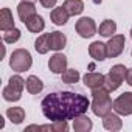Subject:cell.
<instances>
[{
  "mask_svg": "<svg viewBox=\"0 0 132 132\" xmlns=\"http://www.w3.org/2000/svg\"><path fill=\"white\" fill-rule=\"evenodd\" d=\"M0 28H2V31L14 28V17L10 8H2V11H0Z\"/></svg>",
  "mask_w": 132,
  "mask_h": 132,
  "instance_id": "2e32d148",
  "label": "cell"
},
{
  "mask_svg": "<svg viewBox=\"0 0 132 132\" xmlns=\"http://www.w3.org/2000/svg\"><path fill=\"white\" fill-rule=\"evenodd\" d=\"M50 17H51V22L54 25H65L67 20H69V17H70V14H69V11L65 10L64 6H59V8H54L51 11Z\"/></svg>",
  "mask_w": 132,
  "mask_h": 132,
  "instance_id": "5bb4252c",
  "label": "cell"
},
{
  "mask_svg": "<svg viewBox=\"0 0 132 132\" xmlns=\"http://www.w3.org/2000/svg\"><path fill=\"white\" fill-rule=\"evenodd\" d=\"M92 127H93L92 120L86 113L78 115V117L73 118V129H75V132H89V130H92Z\"/></svg>",
  "mask_w": 132,
  "mask_h": 132,
  "instance_id": "4fadbf2b",
  "label": "cell"
},
{
  "mask_svg": "<svg viewBox=\"0 0 132 132\" xmlns=\"http://www.w3.org/2000/svg\"><path fill=\"white\" fill-rule=\"evenodd\" d=\"M31 64H33V59H31V54L28 50L25 48H17L11 53V57H10V67L17 72V73H22V72H27L31 69Z\"/></svg>",
  "mask_w": 132,
  "mask_h": 132,
  "instance_id": "3957f363",
  "label": "cell"
},
{
  "mask_svg": "<svg viewBox=\"0 0 132 132\" xmlns=\"http://www.w3.org/2000/svg\"><path fill=\"white\" fill-rule=\"evenodd\" d=\"M48 44H50V50H54V51H59L65 47L67 44V37H65L64 33L61 31H53L48 34Z\"/></svg>",
  "mask_w": 132,
  "mask_h": 132,
  "instance_id": "30bf717a",
  "label": "cell"
},
{
  "mask_svg": "<svg viewBox=\"0 0 132 132\" xmlns=\"http://www.w3.org/2000/svg\"><path fill=\"white\" fill-rule=\"evenodd\" d=\"M27 81H23L22 76L16 75V76H11L10 78V84L3 89L2 95H3V100L5 101H19L22 98V92H23V87H25Z\"/></svg>",
  "mask_w": 132,
  "mask_h": 132,
  "instance_id": "277c9868",
  "label": "cell"
},
{
  "mask_svg": "<svg viewBox=\"0 0 132 132\" xmlns=\"http://www.w3.org/2000/svg\"><path fill=\"white\" fill-rule=\"evenodd\" d=\"M84 84L90 89L103 87L104 86V75H101V73H86L84 75Z\"/></svg>",
  "mask_w": 132,
  "mask_h": 132,
  "instance_id": "e0dca14e",
  "label": "cell"
},
{
  "mask_svg": "<svg viewBox=\"0 0 132 132\" xmlns=\"http://www.w3.org/2000/svg\"><path fill=\"white\" fill-rule=\"evenodd\" d=\"M48 69L51 73H62L65 69H67V57H65L62 53H56L50 57L48 61Z\"/></svg>",
  "mask_w": 132,
  "mask_h": 132,
  "instance_id": "ba28073f",
  "label": "cell"
},
{
  "mask_svg": "<svg viewBox=\"0 0 132 132\" xmlns=\"http://www.w3.org/2000/svg\"><path fill=\"white\" fill-rule=\"evenodd\" d=\"M20 39V30L17 28H11V30H6L3 31V42L6 44H14Z\"/></svg>",
  "mask_w": 132,
  "mask_h": 132,
  "instance_id": "d4e9b609",
  "label": "cell"
},
{
  "mask_svg": "<svg viewBox=\"0 0 132 132\" xmlns=\"http://www.w3.org/2000/svg\"><path fill=\"white\" fill-rule=\"evenodd\" d=\"M25 87H27L28 93H31V95H37V93H40V92H42V89H44V82H42L37 76L31 75V76H28Z\"/></svg>",
  "mask_w": 132,
  "mask_h": 132,
  "instance_id": "ac0fdd59",
  "label": "cell"
},
{
  "mask_svg": "<svg viewBox=\"0 0 132 132\" xmlns=\"http://www.w3.org/2000/svg\"><path fill=\"white\" fill-rule=\"evenodd\" d=\"M75 28H76V33L84 39L92 37L93 34H96V25H95V20L92 17H81L76 22Z\"/></svg>",
  "mask_w": 132,
  "mask_h": 132,
  "instance_id": "52a82bcc",
  "label": "cell"
},
{
  "mask_svg": "<svg viewBox=\"0 0 132 132\" xmlns=\"http://www.w3.org/2000/svg\"><path fill=\"white\" fill-rule=\"evenodd\" d=\"M90 106L92 104L87 100V96L69 90L53 92L47 95L40 103L42 113L45 115V118L51 121L73 120L75 117L86 113Z\"/></svg>",
  "mask_w": 132,
  "mask_h": 132,
  "instance_id": "6da1fadb",
  "label": "cell"
},
{
  "mask_svg": "<svg viewBox=\"0 0 132 132\" xmlns=\"http://www.w3.org/2000/svg\"><path fill=\"white\" fill-rule=\"evenodd\" d=\"M62 6L69 11L70 16H78V14H81V13L84 11V3H82V0H65Z\"/></svg>",
  "mask_w": 132,
  "mask_h": 132,
  "instance_id": "d6986e66",
  "label": "cell"
},
{
  "mask_svg": "<svg viewBox=\"0 0 132 132\" xmlns=\"http://www.w3.org/2000/svg\"><path fill=\"white\" fill-rule=\"evenodd\" d=\"M120 86H121V82H120V81H117V79H115L112 75H109V73H107V75L104 76V87H106L109 92H113V90H117Z\"/></svg>",
  "mask_w": 132,
  "mask_h": 132,
  "instance_id": "484cf974",
  "label": "cell"
},
{
  "mask_svg": "<svg viewBox=\"0 0 132 132\" xmlns=\"http://www.w3.org/2000/svg\"><path fill=\"white\" fill-rule=\"evenodd\" d=\"M117 31V23L113 22V20H104L101 25H100V28H98V33L101 34V36H104V37H112L113 36V33Z\"/></svg>",
  "mask_w": 132,
  "mask_h": 132,
  "instance_id": "44dd1931",
  "label": "cell"
},
{
  "mask_svg": "<svg viewBox=\"0 0 132 132\" xmlns=\"http://www.w3.org/2000/svg\"><path fill=\"white\" fill-rule=\"evenodd\" d=\"M25 25H27V28H28L30 33H40V31L45 28V22H44L42 16H39V14L31 16V17L25 22Z\"/></svg>",
  "mask_w": 132,
  "mask_h": 132,
  "instance_id": "9a60e30c",
  "label": "cell"
},
{
  "mask_svg": "<svg viewBox=\"0 0 132 132\" xmlns=\"http://www.w3.org/2000/svg\"><path fill=\"white\" fill-rule=\"evenodd\" d=\"M53 130L54 132H67L69 130V124H67V120H57V121H53Z\"/></svg>",
  "mask_w": 132,
  "mask_h": 132,
  "instance_id": "4316f807",
  "label": "cell"
},
{
  "mask_svg": "<svg viewBox=\"0 0 132 132\" xmlns=\"http://www.w3.org/2000/svg\"><path fill=\"white\" fill-rule=\"evenodd\" d=\"M126 81H127L129 86H132V69H127V72H126Z\"/></svg>",
  "mask_w": 132,
  "mask_h": 132,
  "instance_id": "f1b7e54d",
  "label": "cell"
},
{
  "mask_svg": "<svg viewBox=\"0 0 132 132\" xmlns=\"http://www.w3.org/2000/svg\"><path fill=\"white\" fill-rule=\"evenodd\" d=\"M103 126H104V129H107V130L117 132V130H120V129L123 127V121L120 120V117H118L117 113L109 112L106 117H103Z\"/></svg>",
  "mask_w": 132,
  "mask_h": 132,
  "instance_id": "7c38bea8",
  "label": "cell"
},
{
  "mask_svg": "<svg viewBox=\"0 0 132 132\" xmlns=\"http://www.w3.org/2000/svg\"><path fill=\"white\" fill-rule=\"evenodd\" d=\"M17 14H19V19L25 23L31 16L36 14V6H34V2H27V0H22L17 6Z\"/></svg>",
  "mask_w": 132,
  "mask_h": 132,
  "instance_id": "9c48e42d",
  "label": "cell"
},
{
  "mask_svg": "<svg viewBox=\"0 0 132 132\" xmlns=\"http://www.w3.org/2000/svg\"><path fill=\"white\" fill-rule=\"evenodd\" d=\"M6 117L14 123V124H20L25 120V110L22 107H10L6 110Z\"/></svg>",
  "mask_w": 132,
  "mask_h": 132,
  "instance_id": "ffe728a7",
  "label": "cell"
},
{
  "mask_svg": "<svg viewBox=\"0 0 132 132\" xmlns=\"http://www.w3.org/2000/svg\"><path fill=\"white\" fill-rule=\"evenodd\" d=\"M39 2H40V5H42L44 8L50 10V8H54V5H56L57 0H39Z\"/></svg>",
  "mask_w": 132,
  "mask_h": 132,
  "instance_id": "83f0119b",
  "label": "cell"
},
{
  "mask_svg": "<svg viewBox=\"0 0 132 132\" xmlns=\"http://www.w3.org/2000/svg\"><path fill=\"white\" fill-rule=\"evenodd\" d=\"M109 90L103 86V87H96V89H92V96H93V101H92V112L96 115V117H106L112 109H113V103L109 96Z\"/></svg>",
  "mask_w": 132,
  "mask_h": 132,
  "instance_id": "7a4b0ae2",
  "label": "cell"
},
{
  "mask_svg": "<svg viewBox=\"0 0 132 132\" xmlns=\"http://www.w3.org/2000/svg\"><path fill=\"white\" fill-rule=\"evenodd\" d=\"M89 54L95 61H104L107 57V47H106V44H103L100 40L92 42L90 47H89Z\"/></svg>",
  "mask_w": 132,
  "mask_h": 132,
  "instance_id": "8fae6325",
  "label": "cell"
},
{
  "mask_svg": "<svg viewBox=\"0 0 132 132\" xmlns=\"http://www.w3.org/2000/svg\"><path fill=\"white\" fill-rule=\"evenodd\" d=\"M124 45H126V37L123 34H113L109 39V42L106 44V47H107V57H118L123 53Z\"/></svg>",
  "mask_w": 132,
  "mask_h": 132,
  "instance_id": "8992f818",
  "label": "cell"
},
{
  "mask_svg": "<svg viewBox=\"0 0 132 132\" xmlns=\"http://www.w3.org/2000/svg\"><path fill=\"white\" fill-rule=\"evenodd\" d=\"M126 72H127V69L124 67V65H121V64H117V65H113V67L110 69L109 75H112V76H113L117 81L123 82V81H124V78H126Z\"/></svg>",
  "mask_w": 132,
  "mask_h": 132,
  "instance_id": "cb8c5ba5",
  "label": "cell"
},
{
  "mask_svg": "<svg viewBox=\"0 0 132 132\" xmlns=\"http://www.w3.org/2000/svg\"><path fill=\"white\" fill-rule=\"evenodd\" d=\"M61 76H62V81L65 84H76L79 81V72L75 69H65L61 73Z\"/></svg>",
  "mask_w": 132,
  "mask_h": 132,
  "instance_id": "603a6c76",
  "label": "cell"
},
{
  "mask_svg": "<svg viewBox=\"0 0 132 132\" xmlns=\"http://www.w3.org/2000/svg\"><path fill=\"white\" fill-rule=\"evenodd\" d=\"M27 2H36V0H27Z\"/></svg>",
  "mask_w": 132,
  "mask_h": 132,
  "instance_id": "f546056e",
  "label": "cell"
},
{
  "mask_svg": "<svg viewBox=\"0 0 132 132\" xmlns=\"http://www.w3.org/2000/svg\"><path fill=\"white\" fill-rule=\"evenodd\" d=\"M113 110L118 115H130L132 113V92H124L113 101Z\"/></svg>",
  "mask_w": 132,
  "mask_h": 132,
  "instance_id": "5b68a950",
  "label": "cell"
},
{
  "mask_svg": "<svg viewBox=\"0 0 132 132\" xmlns=\"http://www.w3.org/2000/svg\"><path fill=\"white\" fill-rule=\"evenodd\" d=\"M48 34H50V33H45V34L39 36V37L36 39V42H34V48H36V51H37V53H40V54H45V53L50 50Z\"/></svg>",
  "mask_w": 132,
  "mask_h": 132,
  "instance_id": "7402d4cb",
  "label": "cell"
},
{
  "mask_svg": "<svg viewBox=\"0 0 132 132\" xmlns=\"http://www.w3.org/2000/svg\"><path fill=\"white\" fill-rule=\"evenodd\" d=\"M130 37H132V30H130Z\"/></svg>",
  "mask_w": 132,
  "mask_h": 132,
  "instance_id": "4dcf8cb0",
  "label": "cell"
}]
</instances>
